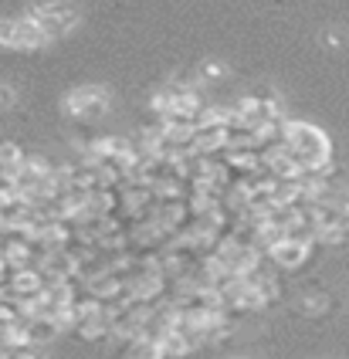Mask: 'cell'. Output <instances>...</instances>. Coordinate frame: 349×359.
<instances>
[{"mask_svg": "<svg viewBox=\"0 0 349 359\" xmlns=\"http://www.w3.org/2000/svg\"><path fill=\"white\" fill-rule=\"evenodd\" d=\"M312 255V244L306 241H278L271 251H268V261L275 264V271H295V268H302Z\"/></svg>", "mask_w": 349, "mask_h": 359, "instance_id": "277c9868", "label": "cell"}, {"mask_svg": "<svg viewBox=\"0 0 349 359\" xmlns=\"http://www.w3.org/2000/svg\"><path fill=\"white\" fill-rule=\"evenodd\" d=\"M315 241L326 244V248H343V244H349V227H326V231H315Z\"/></svg>", "mask_w": 349, "mask_h": 359, "instance_id": "8fae6325", "label": "cell"}, {"mask_svg": "<svg viewBox=\"0 0 349 359\" xmlns=\"http://www.w3.org/2000/svg\"><path fill=\"white\" fill-rule=\"evenodd\" d=\"M329 309H332V302H329L326 292H308L299 299V312L302 316H326Z\"/></svg>", "mask_w": 349, "mask_h": 359, "instance_id": "9c48e42d", "label": "cell"}, {"mask_svg": "<svg viewBox=\"0 0 349 359\" xmlns=\"http://www.w3.org/2000/svg\"><path fill=\"white\" fill-rule=\"evenodd\" d=\"M21 336L27 346H38V349H44L48 342H55L58 336H62V325L55 319H44V316H31V319L21 322Z\"/></svg>", "mask_w": 349, "mask_h": 359, "instance_id": "5b68a950", "label": "cell"}, {"mask_svg": "<svg viewBox=\"0 0 349 359\" xmlns=\"http://www.w3.org/2000/svg\"><path fill=\"white\" fill-rule=\"evenodd\" d=\"M109 105H112V99L102 85H82V88L64 95V112L82 122H99L109 112Z\"/></svg>", "mask_w": 349, "mask_h": 359, "instance_id": "7a4b0ae2", "label": "cell"}, {"mask_svg": "<svg viewBox=\"0 0 349 359\" xmlns=\"http://www.w3.org/2000/svg\"><path fill=\"white\" fill-rule=\"evenodd\" d=\"M24 18H31L38 27L44 31L48 41H58L64 34H71L78 27V11L64 0H44V4H34Z\"/></svg>", "mask_w": 349, "mask_h": 359, "instance_id": "6da1fadb", "label": "cell"}, {"mask_svg": "<svg viewBox=\"0 0 349 359\" xmlns=\"http://www.w3.org/2000/svg\"><path fill=\"white\" fill-rule=\"evenodd\" d=\"M24 160H27V153H24V149L14 140L0 142V173H7V177H11V173H14V170H18Z\"/></svg>", "mask_w": 349, "mask_h": 359, "instance_id": "ba28073f", "label": "cell"}, {"mask_svg": "<svg viewBox=\"0 0 349 359\" xmlns=\"http://www.w3.org/2000/svg\"><path fill=\"white\" fill-rule=\"evenodd\" d=\"M224 75H227V65H224V61H204L197 79H200V81H221Z\"/></svg>", "mask_w": 349, "mask_h": 359, "instance_id": "7c38bea8", "label": "cell"}, {"mask_svg": "<svg viewBox=\"0 0 349 359\" xmlns=\"http://www.w3.org/2000/svg\"><path fill=\"white\" fill-rule=\"evenodd\" d=\"M156 346H160V356L163 359H180V356H186V353H193V346H190L180 332H173V329L163 332V339L156 342Z\"/></svg>", "mask_w": 349, "mask_h": 359, "instance_id": "52a82bcc", "label": "cell"}, {"mask_svg": "<svg viewBox=\"0 0 349 359\" xmlns=\"http://www.w3.org/2000/svg\"><path fill=\"white\" fill-rule=\"evenodd\" d=\"M231 109H234L238 119L247 122V126H254V129H261V126H268V122L285 119L282 102H258V99H251V95H241L238 105H231Z\"/></svg>", "mask_w": 349, "mask_h": 359, "instance_id": "3957f363", "label": "cell"}, {"mask_svg": "<svg viewBox=\"0 0 349 359\" xmlns=\"http://www.w3.org/2000/svg\"><path fill=\"white\" fill-rule=\"evenodd\" d=\"M125 359H163L160 346L149 339H129L125 342Z\"/></svg>", "mask_w": 349, "mask_h": 359, "instance_id": "30bf717a", "label": "cell"}, {"mask_svg": "<svg viewBox=\"0 0 349 359\" xmlns=\"http://www.w3.org/2000/svg\"><path fill=\"white\" fill-rule=\"evenodd\" d=\"M44 44H51V41L44 38V31L31 18L14 20V51H38Z\"/></svg>", "mask_w": 349, "mask_h": 359, "instance_id": "8992f818", "label": "cell"}, {"mask_svg": "<svg viewBox=\"0 0 349 359\" xmlns=\"http://www.w3.org/2000/svg\"><path fill=\"white\" fill-rule=\"evenodd\" d=\"M149 109H153V112H160V116H163V112H170V109H173V92H170V88H160V92H153V95H149Z\"/></svg>", "mask_w": 349, "mask_h": 359, "instance_id": "4fadbf2b", "label": "cell"}, {"mask_svg": "<svg viewBox=\"0 0 349 359\" xmlns=\"http://www.w3.org/2000/svg\"><path fill=\"white\" fill-rule=\"evenodd\" d=\"M18 105V92L11 88V85H0V112H7V109H14Z\"/></svg>", "mask_w": 349, "mask_h": 359, "instance_id": "9a60e30c", "label": "cell"}, {"mask_svg": "<svg viewBox=\"0 0 349 359\" xmlns=\"http://www.w3.org/2000/svg\"><path fill=\"white\" fill-rule=\"evenodd\" d=\"M326 48H332V51H336V48H343L339 34H332V31H329V34H326Z\"/></svg>", "mask_w": 349, "mask_h": 359, "instance_id": "2e32d148", "label": "cell"}, {"mask_svg": "<svg viewBox=\"0 0 349 359\" xmlns=\"http://www.w3.org/2000/svg\"><path fill=\"white\" fill-rule=\"evenodd\" d=\"M247 95H251V99H258V102H282V95H278V88H275V85H254Z\"/></svg>", "mask_w": 349, "mask_h": 359, "instance_id": "5bb4252c", "label": "cell"}]
</instances>
